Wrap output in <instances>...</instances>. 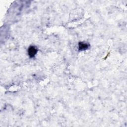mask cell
I'll list each match as a JSON object with an SVG mask.
<instances>
[{
    "label": "cell",
    "instance_id": "cell-1",
    "mask_svg": "<svg viewBox=\"0 0 127 127\" xmlns=\"http://www.w3.org/2000/svg\"><path fill=\"white\" fill-rule=\"evenodd\" d=\"M38 52L37 48L34 46H30L28 49V54L30 58H33L35 56Z\"/></svg>",
    "mask_w": 127,
    "mask_h": 127
},
{
    "label": "cell",
    "instance_id": "cell-2",
    "mask_svg": "<svg viewBox=\"0 0 127 127\" xmlns=\"http://www.w3.org/2000/svg\"><path fill=\"white\" fill-rule=\"evenodd\" d=\"M89 46H90V45L89 44V43L83 42H79L78 46V50L80 51H85V50H87V49H88Z\"/></svg>",
    "mask_w": 127,
    "mask_h": 127
}]
</instances>
